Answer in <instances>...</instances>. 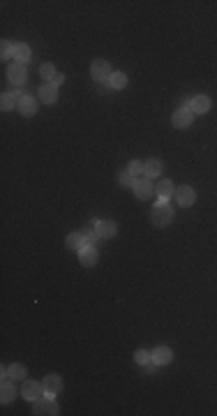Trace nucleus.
<instances>
[{"label":"nucleus","instance_id":"f257e3e1","mask_svg":"<svg viewBox=\"0 0 217 416\" xmlns=\"http://www.w3.org/2000/svg\"><path fill=\"white\" fill-rule=\"evenodd\" d=\"M150 220H153L155 227H166V224H171L173 211L166 206V199H160V201H157V206L153 208V213H150Z\"/></svg>","mask_w":217,"mask_h":416},{"label":"nucleus","instance_id":"423d86ee","mask_svg":"<svg viewBox=\"0 0 217 416\" xmlns=\"http://www.w3.org/2000/svg\"><path fill=\"white\" fill-rule=\"evenodd\" d=\"M16 109H19L21 116L32 118V116L37 114V102L32 99V95H21V97H19V104H16Z\"/></svg>","mask_w":217,"mask_h":416},{"label":"nucleus","instance_id":"dca6fc26","mask_svg":"<svg viewBox=\"0 0 217 416\" xmlns=\"http://www.w3.org/2000/svg\"><path fill=\"white\" fill-rule=\"evenodd\" d=\"M190 109L194 111V114H206V111L210 109V99H208L206 95H197V97H192Z\"/></svg>","mask_w":217,"mask_h":416},{"label":"nucleus","instance_id":"b1692460","mask_svg":"<svg viewBox=\"0 0 217 416\" xmlns=\"http://www.w3.org/2000/svg\"><path fill=\"white\" fill-rule=\"evenodd\" d=\"M14 104H19V99H16V95L12 93H3V99H0V109L3 111H10Z\"/></svg>","mask_w":217,"mask_h":416},{"label":"nucleus","instance_id":"f8f14e48","mask_svg":"<svg viewBox=\"0 0 217 416\" xmlns=\"http://www.w3.org/2000/svg\"><path fill=\"white\" fill-rule=\"evenodd\" d=\"M150 356H153V363L155 365H169L171 361H173V352H171L169 347H157L150 352Z\"/></svg>","mask_w":217,"mask_h":416},{"label":"nucleus","instance_id":"1a4fd4ad","mask_svg":"<svg viewBox=\"0 0 217 416\" xmlns=\"http://www.w3.org/2000/svg\"><path fill=\"white\" fill-rule=\"evenodd\" d=\"M173 197H176V201L180 203V206H192V203L197 201V192H194V187H190V185L178 187Z\"/></svg>","mask_w":217,"mask_h":416},{"label":"nucleus","instance_id":"9b49d317","mask_svg":"<svg viewBox=\"0 0 217 416\" xmlns=\"http://www.w3.org/2000/svg\"><path fill=\"white\" fill-rule=\"evenodd\" d=\"M42 384H44V393H47L49 398H53L56 393H60V389H62V379L58 377V374H47Z\"/></svg>","mask_w":217,"mask_h":416},{"label":"nucleus","instance_id":"a878e982","mask_svg":"<svg viewBox=\"0 0 217 416\" xmlns=\"http://www.w3.org/2000/svg\"><path fill=\"white\" fill-rule=\"evenodd\" d=\"M134 361L139 365H148L150 361H153V356H150V352H146V349H136V352H134Z\"/></svg>","mask_w":217,"mask_h":416},{"label":"nucleus","instance_id":"a211bd4d","mask_svg":"<svg viewBox=\"0 0 217 416\" xmlns=\"http://www.w3.org/2000/svg\"><path fill=\"white\" fill-rule=\"evenodd\" d=\"M14 60L21 62V65H26L28 60H30V47L28 44H14Z\"/></svg>","mask_w":217,"mask_h":416},{"label":"nucleus","instance_id":"cd10ccee","mask_svg":"<svg viewBox=\"0 0 217 416\" xmlns=\"http://www.w3.org/2000/svg\"><path fill=\"white\" fill-rule=\"evenodd\" d=\"M118 181H120V185H134V181H136V178L132 176V174H129V171H123V174H120V176H118Z\"/></svg>","mask_w":217,"mask_h":416},{"label":"nucleus","instance_id":"412c9836","mask_svg":"<svg viewBox=\"0 0 217 416\" xmlns=\"http://www.w3.org/2000/svg\"><path fill=\"white\" fill-rule=\"evenodd\" d=\"M162 174V162L160 160H148L146 162V178H155Z\"/></svg>","mask_w":217,"mask_h":416},{"label":"nucleus","instance_id":"bb28decb","mask_svg":"<svg viewBox=\"0 0 217 416\" xmlns=\"http://www.w3.org/2000/svg\"><path fill=\"white\" fill-rule=\"evenodd\" d=\"M0 56H3V60L14 58V47H12L10 42H3V47H0Z\"/></svg>","mask_w":217,"mask_h":416},{"label":"nucleus","instance_id":"2eb2a0df","mask_svg":"<svg viewBox=\"0 0 217 416\" xmlns=\"http://www.w3.org/2000/svg\"><path fill=\"white\" fill-rule=\"evenodd\" d=\"M116 231H118V224H116L114 220H102V222L97 224L99 238H114Z\"/></svg>","mask_w":217,"mask_h":416},{"label":"nucleus","instance_id":"5701e85b","mask_svg":"<svg viewBox=\"0 0 217 416\" xmlns=\"http://www.w3.org/2000/svg\"><path fill=\"white\" fill-rule=\"evenodd\" d=\"M65 243H67V248H69V250H81V248H86V240H83V234H69Z\"/></svg>","mask_w":217,"mask_h":416},{"label":"nucleus","instance_id":"aec40b11","mask_svg":"<svg viewBox=\"0 0 217 416\" xmlns=\"http://www.w3.org/2000/svg\"><path fill=\"white\" fill-rule=\"evenodd\" d=\"M108 86H111V88H116V90L125 88V86H127V77H125L123 72H114L111 77H108Z\"/></svg>","mask_w":217,"mask_h":416},{"label":"nucleus","instance_id":"4be33fe9","mask_svg":"<svg viewBox=\"0 0 217 416\" xmlns=\"http://www.w3.org/2000/svg\"><path fill=\"white\" fill-rule=\"evenodd\" d=\"M127 171L134 178H141V176H146V164L141 160H132L129 162V166H127Z\"/></svg>","mask_w":217,"mask_h":416},{"label":"nucleus","instance_id":"f03ea898","mask_svg":"<svg viewBox=\"0 0 217 416\" xmlns=\"http://www.w3.org/2000/svg\"><path fill=\"white\" fill-rule=\"evenodd\" d=\"M171 123H173V127H178V130H185V127H190V125L194 123V111L180 107V109H176V114L171 116Z\"/></svg>","mask_w":217,"mask_h":416},{"label":"nucleus","instance_id":"f3484780","mask_svg":"<svg viewBox=\"0 0 217 416\" xmlns=\"http://www.w3.org/2000/svg\"><path fill=\"white\" fill-rule=\"evenodd\" d=\"M14 395H16L14 382H12V379H3V395H0V400H3V405H10V402L14 400Z\"/></svg>","mask_w":217,"mask_h":416},{"label":"nucleus","instance_id":"39448f33","mask_svg":"<svg viewBox=\"0 0 217 416\" xmlns=\"http://www.w3.org/2000/svg\"><path fill=\"white\" fill-rule=\"evenodd\" d=\"M111 65H108V60H93V65H90V77L95 79V81L102 83L104 79L108 81V77H111Z\"/></svg>","mask_w":217,"mask_h":416},{"label":"nucleus","instance_id":"ddd939ff","mask_svg":"<svg viewBox=\"0 0 217 416\" xmlns=\"http://www.w3.org/2000/svg\"><path fill=\"white\" fill-rule=\"evenodd\" d=\"M79 261H81L86 268H90V266L97 264V250L93 248V245H86V248L79 250Z\"/></svg>","mask_w":217,"mask_h":416},{"label":"nucleus","instance_id":"0eeeda50","mask_svg":"<svg viewBox=\"0 0 217 416\" xmlns=\"http://www.w3.org/2000/svg\"><path fill=\"white\" fill-rule=\"evenodd\" d=\"M28 368L23 363H14L10 368H3V379H12V382H19V379H26Z\"/></svg>","mask_w":217,"mask_h":416},{"label":"nucleus","instance_id":"9d476101","mask_svg":"<svg viewBox=\"0 0 217 416\" xmlns=\"http://www.w3.org/2000/svg\"><path fill=\"white\" fill-rule=\"evenodd\" d=\"M35 414H40V416H44V414H58V405H56V400L53 398H40V400H35Z\"/></svg>","mask_w":217,"mask_h":416},{"label":"nucleus","instance_id":"c85d7f7f","mask_svg":"<svg viewBox=\"0 0 217 416\" xmlns=\"http://www.w3.org/2000/svg\"><path fill=\"white\" fill-rule=\"evenodd\" d=\"M97 238H99L97 231H86V234H83V240H86V245H95V243H97Z\"/></svg>","mask_w":217,"mask_h":416},{"label":"nucleus","instance_id":"20e7f679","mask_svg":"<svg viewBox=\"0 0 217 416\" xmlns=\"http://www.w3.org/2000/svg\"><path fill=\"white\" fill-rule=\"evenodd\" d=\"M134 194L136 199H141V201H146V199H150L153 194H155V187H153V183H150V178H136L134 181Z\"/></svg>","mask_w":217,"mask_h":416},{"label":"nucleus","instance_id":"4468645a","mask_svg":"<svg viewBox=\"0 0 217 416\" xmlns=\"http://www.w3.org/2000/svg\"><path fill=\"white\" fill-rule=\"evenodd\" d=\"M40 99L44 104H53L58 99V86L53 81H49V83H44L40 88Z\"/></svg>","mask_w":217,"mask_h":416},{"label":"nucleus","instance_id":"6ab92c4d","mask_svg":"<svg viewBox=\"0 0 217 416\" xmlns=\"http://www.w3.org/2000/svg\"><path fill=\"white\" fill-rule=\"evenodd\" d=\"M155 192L160 194L162 199H169V197H173V194H176V185H173L169 178H164V181H162L160 185L155 187Z\"/></svg>","mask_w":217,"mask_h":416},{"label":"nucleus","instance_id":"7ed1b4c3","mask_svg":"<svg viewBox=\"0 0 217 416\" xmlns=\"http://www.w3.org/2000/svg\"><path fill=\"white\" fill-rule=\"evenodd\" d=\"M42 393H44V384H40V382H30L26 379L23 382V389H21V395L26 398L28 402H35L42 398Z\"/></svg>","mask_w":217,"mask_h":416},{"label":"nucleus","instance_id":"393cba45","mask_svg":"<svg viewBox=\"0 0 217 416\" xmlns=\"http://www.w3.org/2000/svg\"><path fill=\"white\" fill-rule=\"evenodd\" d=\"M40 74H42V79H47V83L49 81H53V79H56V67H53V65H51V62H44V65H42V67H40Z\"/></svg>","mask_w":217,"mask_h":416},{"label":"nucleus","instance_id":"c756f323","mask_svg":"<svg viewBox=\"0 0 217 416\" xmlns=\"http://www.w3.org/2000/svg\"><path fill=\"white\" fill-rule=\"evenodd\" d=\"M62 81H65V74H56V79H53V83H56V86H60Z\"/></svg>","mask_w":217,"mask_h":416},{"label":"nucleus","instance_id":"6e6552de","mask_svg":"<svg viewBox=\"0 0 217 416\" xmlns=\"http://www.w3.org/2000/svg\"><path fill=\"white\" fill-rule=\"evenodd\" d=\"M7 77H10V81L14 83V86H23L26 83V65H21V62H14V65H10V70H7Z\"/></svg>","mask_w":217,"mask_h":416}]
</instances>
